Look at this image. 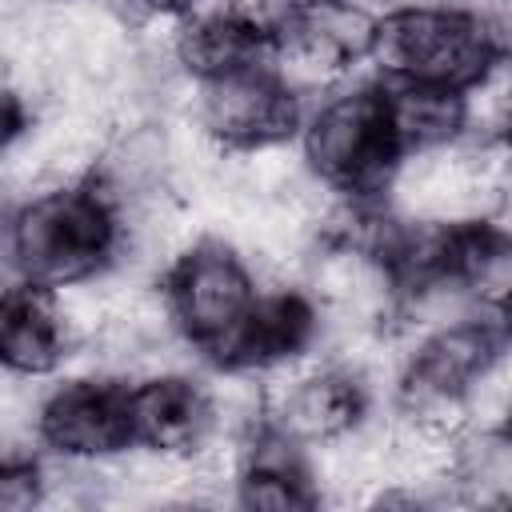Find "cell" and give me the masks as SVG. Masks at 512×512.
<instances>
[{"label": "cell", "mask_w": 512, "mask_h": 512, "mask_svg": "<svg viewBox=\"0 0 512 512\" xmlns=\"http://www.w3.org/2000/svg\"><path fill=\"white\" fill-rule=\"evenodd\" d=\"M116 252V208L88 188H48L32 196L8 224L12 264L44 288H68Z\"/></svg>", "instance_id": "1"}, {"label": "cell", "mask_w": 512, "mask_h": 512, "mask_svg": "<svg viewBox=\"0 0 512 512\" xmlns=\"http://www.w3.org/2000/svg\"><path fill=\"white\" fill-rule=\"evenodd\" d=\"M372 56L392 76H400V84L468 92L500 64V44L488 20L476 12L412 4L376 20Z\"/></svg>", "instance_id": "2"}, {"label": "cell", "mask_w": 512, "mask_h": 512, "mask_svg": "<svg viewBox=\"0 0 512 512\" xmlns=\"http://www.w3.org/2000/svg\"><path fill=\"white\" fill-rule=\"evenodd\" d=\"M304 156L328 188L340 192H372L388 184L396 168V140L384 112V92L356 88L332 96L304 132Z\"/></svg>", "instance_id": "3"}, {"label": "cell", "mask_w": 512, "mask_h": 512, "mask_svg": "<svg viewBox=\"0 0 512 512\" xmlns=\"http://www.w3.org/2000/svg\"><path fill=\"white\" fill-rule=\"evenodd\" d=\"M164 304L172 312V324L188 340H196L200 348H208L224 360V352L232 348V340L240 336V328L256 304L252 272L232 248L204 240V244L188 248L184 256H176V264L168 272Z\"/></svg>", "instance_id": "4"}, {"label": "cell", "mask_w": 512, "mask_h": 512, "mask_svg": "<svg viewBox=\"0 0 512 512\" xmlns=\"http://www.w3.org/2000/svg\"><path fill=\"white\" fill-rule=\"evenodd\" d=\"M376 16L356 0H284L272 20V44L280 56L276 76L296 88H316L372 56Z\"/></svg>", "instance_id": "5"}, {"label": "cell", "mask_w": 512, "mask_h": 512, "mask_svg": "<svg viewBox=\"0 0 512 512\" xmlns=\"http://www.w3.org/2000/svg\"><path fill=\"white\" fill-rule=\"evenodd\" d=\"M300 96L276 76L272 64H252L200 80V128L240 152L284 144L300 116Z\"/></svg>", "instance_id": "6"}, {"label": "cell", "mask_w": 512, "mask_h": 512, "mask_svg": "<svg viewBox=\"0 0 512 512\" xmlns=\"http://www.w3.org/2000/svg\"><path fill=\"white\" fill-rule=\"evenodd\" d=\"M40 436L64 460H104L132 444L128 432V388L112 380H72L56 388L36 412Z\"/></svg>", "instance_id": "7"}, {"label": "cell", "mask_w": 512, "mask_h": 512, "mask_svg": "<svg viewBox=\"0 0 512 512\" xmlns=\"http://www.w3.org/2000/svg\"><path fill=\"white\" fill-rule=\"evenodd\" d=\"M128 432L164 460L196 456L216 432L208 392L184 376H152L128 388Z\"/></svg>", "instance_id": "8"}, {"label": "cell", "mask_w": 512, "mask_h": 512, "mask_svg": "<svg viewBox=\"0 0 512 512\" xmlns=\"http://www.w3.org/2000/svg\"><path fill=\"white\" fill-rule=\"evenodd\" d=\"M280 432L296 444H336L364 416V384L348 368L292 376L276 396Z\"/></svg>", "instance_id": "9"}, {"label": "cell", "mask_w": 512, "mask_h": 512, "mask_svg": "<svg viewBox=\"0 0 512 512\" xmlns=\"http://www.w3.org/2000/svg\"><path fill=\"white\" fill-rule=\"evenodd\" d=\"M72 332L60 296L44 284L0 292V368L12 376H44L64 360Z\"/></svg>", "instance_id": "10"}, {"label": "cell", "mask_w": 512, "mask_h": 512, "mask_svg": "<svg viewBox=\"0 0 512 512\" xmlns=\"http://www.w3.org/2000/svg\"><path fill=\"white\" fill-rule=\"evenodd\" d=\"M384 112L400 152L448 148L464 132V92H452V88L400 84L384 92Z\"/></svg>", "instance_id": "11"}, {"label": "cell", "mask_w": 512, "mask_h": 512, "mask_svg": "<svg viewBox=\"0 0 512 512\" xmlns=\"http://www.w3.org/2000/svg\"><path fill=\"white\" fill-rule=\"evenodd\" d=\"M472 504H504L512 492V448L500 424H480V432L452 444L448 476Z\"/></svg>", "instance_id": "12"}, {"label": "cell", "mask_w": 512, "mask_h": 512, "mask_svg": "<svg viewBox=\"0 0 512 512\" xmlns=\"http://www.w3.org/2000/svg\"><path fill=\"white\" fill-rule=\"evenodd\" d=\"M20 128H24V104L8 84H0V156L8 152L12 140H20Z\"/></svg>", "instance_id": "13"}]
</instances>
